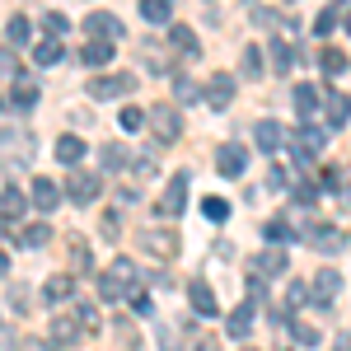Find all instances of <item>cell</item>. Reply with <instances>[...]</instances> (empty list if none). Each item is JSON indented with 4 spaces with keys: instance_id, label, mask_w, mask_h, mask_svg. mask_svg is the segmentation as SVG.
I'll list each match as a JSON object with an SVG mask.
<instances>
[{
    "instance_id": "obj_1",
    "label": "cell",
    "mask_w": 351,
    "mask_h": 351,
    "mask_svg": "<svg viewBox=\"0 0 351 351\" xmlns=\"http://www.w3.org/2000/svg\"><path fill=\"white\" fill-rule=\"evenodd\" d=\"M132 286H136V263L132 258H112V267L99 276V295L112 300V304L122 295H132Z\"/></svg>"
},
{
    "instance_id": "obj_2",
    "label": "cell",
    "mask_w": 351,
    "mask_h": 351,
    "mask_svg": "<svg viewBox=\"0 0 351 351\" xmlns=\"http://www.w3.org/2000/svg\"><path fill=\"white\" fill-rule=\"evenodd\" d=\"M145 122H150V132L160 136L164 145H173V141L183 136V122H178V108H169V104H155V108L145 112Z\"/></svg>"
},
{
    "instance_id": "obj_3",
    "label": "cell",
    "mask_w": 351,
    "mask_h": 351,
    "mask_svg": "<svg viewBox=\"0 0 351 351\" xmlns=\"http://www.w3.org/2000/svg\"><path fill=\"white\" fill-rule=\"evenodd\" d=\"M99 173H89V169H71V178H66V197L75 202V206H89V202H99Z\"/></svg>"
},
{
    "instance_id": "obj_4",
    "label": "cell",
    "mask_w": 351,
    "mask_h": 351,
    "mask_svg": "<svg viewBox=\"0 0 351 351\" xmlns=\"http://www.w3.org/2000/svg\"><path fill=\"white\" fill-rule=\"evenodd\" d=\"M84 89H89V99H99V104H104V99H122V94H132L136 80H132V75H94Z\"/></svg>"
},
{
    "instance_id": "obj_5",
    "label": "cell",
    "mask_w": 351,
    "mask_h": 351,
    "mask_svg": "<svg viewBox=\"0 0 351 351\" xmlns=\"http://www.w3.org/2000/svg\"><path fill=\"white\" fill-rule=\"evenodd\" d=\"M188 188H192L188 173H173L169 188H164V197H160V216H183V206H188Z\"/></svg>"
},
{
    "instance_id": "obj_6",
    "label": "cell",
    "mask_w": 351,
    "mask_h": 351,
    "mask_svg": "<svg viewBox=\"0 0 351 351\" xmlns=\"http://www.w3.org/2000/svg\"><path fill=\"white\" fill-rule=\"evenodd\" d=\"M188 304H192V314H202V319H216V314H220L216 291L206 286V276H192V281H188Z\"/></svg>"
},
{
    "instance_id": "obj_7",
    "label": "cell",
    "mask_w": 351,
    "mask_h": 351,
    "mask_svg": "<svg viewBox=\"0 0 351 351\" xmlns=\"http://www.w3.org/2000/svg\"><path fill=\"white\" fill-rule=\"evenodd\" d=\"M84 328L71 319V314H52V324H47V342H52L56 351H66V347H75V337H80Z\"/></svg>"
},
{
    "instance_id": "obj_8",
    "label": "cell",
    "mask_w": 351,
    "mask_h": 351,
    "mask_svg": "<svg viewBox=\"0 0 351 351\" xmlns=\"http://www.w3.org/2000/svg\"><path fill=\"white\" fill-rule=\"evenodd\" d=\"M141 248L169 263V258H178V234H173V230H145V234H141Z\"/></svg>"
},
{
    "instance_id": "obj_9",
    "label": "cell",
    "mask_w": 351,
    "mask_h": 351,
    "mask_svg": "<svg viewBox=\"0 0 351 351\" xmlns=\"http://www.w3.org/2000/svg\"><path fill=\"white\" fill-rule=\"evenodd\" d=\"M84 33H89L94 43H117V38H122V24H117L112 14L99 10V14H89V19H84Z\"/></svg>"
},
{
    "instance_id": "obj_10",
    "label": "cell",
    "mask_w": 351,
    "mask_h": 351,
    "mask_svg": "<svg viewBox=\"0 0 351 351\" xmlns=\"http://www.w3.org/2000/svg\"><path fill=\"white\" fill-rule=\"evenodd\" d=\"M337 291H342V276H337V271H332V267H324V271H319V276H314V291H309V300H314L319 309H328Z\"/></svg>"
},
{
    "instance_id": "obj_11",
    "label": "cell",
    "mask_w": 351,
    "mask_h": 351,
    "mask_svg": "<svg viewBox=\"0 0 351 351\" xmlns=\"http://www.w3.org/2000/svg\"><path fill=\"white\" fill-rule=\"evenodd\" d=\"M309 243H314L319 253H342V248H347V234H342L337 225H314V230H309Z\"/></svg>"
},
{
    "instance_id": "obj_12",
    "label": "cell",
    "mask_w": 351,
    "mask_h": 351,
    "mask_svg": "<svg viewBox=\"0 0 351 351\" xmlns=\"http://www.w3.org/2000/svg\"><path fill=\"white\" fill-rule=\"evenodd\" d=\"M206 104H211V108H230V104H234V75H225V71L211 75V84H206Z\"/></svg>"
},
{
    "instance_id": "obj_13",
    "label": "cell",
    "mask_w": 351,
    "mask_h": 351,
    "mask_svg": "<svg viewBox=\"0 0 351 351\" xmlns=\"http://www.w3.org/2000/svg\"><path fill=\"white\" fill-rule=\"evenodd\" d=\"M28 197H33L38 211H56V206H61V188H56L52 178H33V192H28Z\"/></svg>"
},
{
    "instance_id": "obj_14",
    "label": "cell",
    "mask_w": 351,
    "mask_h": 351,
    "mask_svg": "<svg viewBox=\"0 0 351 351\" xmlns=\"http://www.w3.org/2000/svg\"><path fill=\"white\" fill-rule=\"evenodd\" d=\"M216 169L225 173V178H239L243 169H248V150H243V145H225L220 160H216Z\"/></svg>"
},
{
    "instance_id": "obj_15",
    "label": "cell",
    "mask_w": 351,
    "mask_h": 351,
    "mask_svg": "<svg viewBox=\"0 0 351 351\" xmlns=\"http://www.w3.org/2000/svg\"><path fill=\"white\" fill-rule=\"evenodd\" d=\"M38 89H43L38 80L14 75V84H10V104H14V108H33V104H38Z\"/></svg>"
},
{
    "instance_id": "obj_16",
    "label": "cell",
    "mask_w": 351,
    "mask_h": 351,
    "mask_svg": "<svg viewBox=\"0 0 351 351\" xmlns=\"http://www.w3.org/2000/svg\"><path fill=\"white\" fill-rule=\"evenodd\" d=\"M253 271H267V276H281V271H286V248H281V243H271V248H263V253L253 258Z\"/></svg>"
},
{
    "instance_id": "obj_17",
    "label": "cell",
    "mask_w": 351,
    "mask_h": 351,
    "mask_svg": "<svg viewBox=\"0 0 351 351\" xmlns=\"http://www.w3.org/2000/svg\"><path fill=\"white\" fill-rule=\"evenodd\" d=\"M253 314H258V309H253V300H248V304H239V309H234V314H230V324H225V332H230V337H248V332H253Z\"/></svg>"
},
{
    "instance_id": "obj_18",
    "label": "cell",
    "mask_w": 351,
    "mask_h": 351,
    "mask_svg": "<svg viewBox=\"0 0 351 351\" xmlns=\"http://www.w3.org/2000/svg\"><path fill=\"white\" fill-rule=\"evenodd\" d=\"M56 160L66 164V169H80V160H84V141H80V136H61V141H56Z\"/></svg>"
},
{
    "instance_id": "obj_19",
    "label": "cell",
    "mask_w": 351,
    "mask_h": 351,
    "mask_svg": "<svg viewBox=\"0 0 351 351\" xmlns=\"http://www.w3.org/2000/svg\"><path fill=\"white\" fill-rule=\"evenodd\" d=\"M324 108H328V127H347V117H351V99L347 94L332 89V94L324 99Z\"/></svg>"
},
{
    "instance_id": "obj_20",
    "label": "cell",
    "mask_w": 351,
    "mask_h": 351,
    "mask_svg": "<svg viewBox=\"0 0 351 351\" xmlns=\"http://www.w3.org/2000/svg\"><path fill=\"white\" fill-rule=\"evenodd\" d=\"M169 43H173L183 56H202V43H197V33H192L188 24H173V28H169Z\"/></svg>"
},
{
    "instance_id": "obj_21",
    "label": "cell",
    "mask_w": 351,
    "mask_h": 351,
    "mask_svg": "<svg viewBox=\"0 0 351 351\" xmlns=\"http://www.w3.org/2000/svg\"><path fill=\"white\" fill-rule=\"evenodd\" d=\"M253 141H258L263 150H281V145H286V132H281V122H258V127H253Z\"/></svg>"
},
{
    "instance_id": "obj_22",
    "label": "cell",
    "mask_w": 351,
    "mask_h": 351,
    "mask_svg": "<svg viewBox=\"0 0 351 351\" xmlns=\"http://www.w3.org/2000/svg\"><path fill=\"white\" fill-rule=\"evenodd\" d=\"M271 71H276V75H286V71H291V61H295V47H291V38H271Z\"/></svg>"
},
{
    "instance_id": "obj_23",
    "label": "cell",
    "mask_w": 351,
    "mask_h": 351,
    "mask_svg": "<svg viewBox=\"0 0 351 351\" xmlns=\"http://www.w3.org/2000/svg\"><path fill=\"white\" fill-rule=\"evenodd\" d=\"M24 211H28V202H24V192H19V188L0 192V220H19Z\"/></svg>"
},
{
    "instance_id": "obj_24",
    "label": "cell",
    "mask_w": 351,
    "mask_h": 351,
    "mask_svg": "<svg viewBox=\"0 0 351 351\" xmlns=\"http://www.w3.org/2000/svg\"><path fill=\"white\" fill-rule=\"evenodd\" d=\"M324 141H328V132H324V127H314V122H304V127L295 132V145H300V150H309V155H319Z\"/></svg>"
},
{
    "instance_id": "obj_25",
    "label": "cell",
    "mask_w": 351,
    "mask_h": 351,
    "mask_svg": "<svg viewBox=\"0 0 351 351\" xmlns=\"http://www.w3.org/2000/svg\"><path fill=\"white\" fill-rule=\"evenodd\" d=\"M75 295V276H52L47 286H43V300L47 304H61V300H71Z\"/></svg>"
},
{
    "instance_id": "obj_26",
    "label": "cell",
    "mask_w": 351,
    "mask_h": 351,
    "mask_svg": "<svg viewBox=\"0 0 351 351\" xmlns=\"http://www.w3.org/2000/svg\"><path fill=\"white\" fill-rule=\"evenodd\" d=\"M80 61H84V66H108V61H112V43H84Z\"/></svg>"
},
{
    "instance_id": "obj_27",
    "label": "cell",
    "mask_w": 351,
    "mask_h": 351,
    "mask_svg": "<svg viewBox=\"0 0 351 351\" xmlns=\"http://www.w3.org/2000/svg\"><path fill=\"white\" fill-rule=\"evenodd\" d=\"M263 66H267V61H263V47H243V56H239V71L248 75V80H258V75H263Z\"/></svg>"
},
{
    "instance_id": "obj_28",
    "label": "cell",
    "mask_w": 351,
    "mask_h": 351,
    "mask_svg": "<svg viewBox=\"0 0 351 351\" xmlns=\"http://www.w3.org/2000/svg\"><path fill=\"white\" fill-rule=\"evenodd\" d=\"M319 66H324V75H342L347 71V56L337 52V47H319Z\"/></svg>"
},
{
    "instance_id": "obj_29",
    "label": "cell",
    "mask_w": 351,
    "mask_h": 351,
    "mask_svg": "<svg viewBox=\"0 0 351 351\" xmlns=\"http://www.w3.org/2000/svg\"><path fill=\"white\" fill-rule=\"evenodd\" d=\"M99 160H104V169H108V173H122V169H127V150H122V145H104V150H99Z\"/></svg>"
},
{
    "instance_id": "obj_30",
    "label": "cell",
    "mask_w": 351,
    "mask_h": 351,
    "mask_svg": "<svg viewBox=\"0 0 351 351\" xmlns=\"http://www.w3.org/2000/svg\"><path fill=\"white\" fill-rule=\"evenodd\" d=\"M61 43H56V38H47V43H38V47H33V61H38V66H56V61H61Z\"/></svg>"
},
{
    "instance_id": "obj_31",
    "label": "cell",
    "mask_w": 351,
    "mask_h": 351,
    "mask_svg": "<svg viewBox=\"0 0 351 351\" xmlns=\"http://www.w3.org/2000/svg\"><path fill=\"white\" fill-rule=\"evenodd\" d=\"M47 239H52V230H47V225H24V234H19L24 248H47Z\"/></svg>"
},
{
    "instance_id": "obj_32",
    "label": "cell",
    "mask_w": 351,
    "mask_h": 351,
    "mask_svg": "<svg viewBox=\"0 0 351 351\" xmlns=\"http://www.w3.org/2000/svg\"><path fill=\"white\" fill-rule=\"evenodd\" d=\"M145 24H169V0H141Z\"/></svg>"
},
{
    "instance_id": "obj_33",
    "label": "cell",
    "mask_w": 351,
    "mask_h": 351,
    "mask_svg": "<svg viewBox=\"0 0 351 351\" xmlns=\"http://www.w3.org/2000/svg\"><path fill=\"white\" fill-rule=\"evenodd\" d=\"M319 108V89L314 84H300L295 89V112H314Z\"/></svg>"
},
{
    "instance_id": "obj_34",
    "label": "cell",
    "mask_w": 351,
    "mask_h": 351,
    "mask_svg": "<svg viewBox=\"0 0 351 351\" xmlns=\"http://www.w3.org/2000/svg\"><path fill=\"white\" fill-rule=\"evenodd\" d=\"M5 38H10V43H28V38H33V24H28L24 14H14L10 28H5Z\"/></svg>"
},
{
    "instance_id": "obj_35",
    "label": "cell",
    "mask_w": 351,
    "mask_h": 351,
    "mask_svg": "<svg viewBox=\"0 0 351 351\" xmlns=\"http://www.w3.org/2000/svg\"><path fill=\"white\" fill-rule=\"evenodd\" d=\"M202 216H206V220H225V216H230V202H220V197H206V202H202Z\"/></svg>"
},
{
    "instance_id": "obj_36",
    "label": "cell",
    "mask_w": 351,
    "mask_h": 351,
    "mask_svg": "<svg viewBox=\"0 0 351 351\" xmlns=\"http://www.w3.org/2000/svg\"><path fill=\"white\" fill-rule=\"evenodd\" d=\"M291 332H295L300 347H319V328L314 324H291Z\"/></svg>"
},
{
    "instance_id": "obj_37",
    "label": "cell",
    "mask_w": 351,
    "mask_h": 351,
    "mask_svg": "<svg viewBox=\"0 0 351 351\" xmlns=\"http://www.w3.org/2000/svg\"><path fill=\"white\" fill-rule=\"evenodd\" d=\"M263 234H267L271 243H286V239H291V225H286V220H267V225H263Z\"/></svg>"
},
{
    "instance_id": "obj_38",
    "label": "cell",
    "mask_w": 351,
    "mask_h": 351,
    "mask_svg": "<svg viewBox=\"0 0 351 351\" xmlns=\"http://www.w3.org/2000/svg\"><path fill=\"white\" fill-rule=\"evenodd\" d=\"M173 94H178V104H197V99H202V89H197L188 75H178V89H173Z\"/></svg>"
},
{
    "instance_id": "obj_39",
    "label": "cell",
    "mask_w": 351,
    "mask_h": 351,
    "mask_svg": "<svg viewBox=\"0 0 351 351\" xmlns=\"http://www.w3.org/2000/svg\"><path fill=\"white\" fill-rule=\"evenodd\" d=\"M332 28H337V5H332V10H324V14L314 19V33H319V38H328Z\"/></svg>"
},
{
    "instance_id": "obj_40",
    "label": "cell",
    "mask_w": 351,
    "mask_h": 351,
    "mask_svg": "<svg viewBox=\"0 0 351 351\" xmlns=\"http://www.w3.org/2000/svg\"><path fill=\"white\" fill-rule=\"evenodd\" d=\"M141 122H145L141 108H122V127H127V132H141Z\"/></svg>"
},
{
    "instance_id": "obj_41",
    "label": "cell",
    "mask_w": 351,
    "mask_h": 351,
    "mask_svg": "<svg viewBox=\"0 0 351 351\" xmlns=\"http://www.w3.org/2000/svg\"><path fill=\"white\" fill-rule=\"evenodd\" d=\"M337 188H342V206H351V164L337 173Z\"/></svg>"
},
{
    "instance_id": "obj_42",
    "label": "cell",
    "mask_w": 351,
    "mask_h": 351,
    "mask_svg": "<svg viewBox=\"0 0 351 351\" xmlns=\"http://www.w3.org/2000/svg\"><path fill=\"white\" fill-rule=\"evenodd\" d=\"M295 202L300 206H314V183H295Z\"/></svg>"
},
{
    "instance_id": "obj_43",
    "label": "cell",
    "mask_w": 351,
    "mask_h": 351,
    "mask_svg": "<svg viewBox=\"0 0 351 351\" xmlns=\"http://www.w3.org/2000/svg\"><path fill=\"white\" fill-rule=\"evenodd\" d=\"M71 263H75V271L89 267V248H84V243H75V248H71Z\"/></svg>"
},
{
    "instance_id": "obj_44",
    "label": "cell",
    "mask_w": 351,
    "mask_h": 351,
    "mask_svg": "<svg viewBox=\"0 0 351 351\" xmlns=\"http://www.w3.org/2000/svg\"><path fill=\"white\" fill-rule=\"evenodd\" d=\"M132 304H136V314H150V295L141 286H132Z\"/></svg>"
},
{
    "instance_id": "obj_45",
    "label": "cell",
    "mask_w": 351,
    "mask_h": 351,
    "mask_svg": "<svg viewBox=\"0 0 351 351\" xmlns=\"http://www.w3.org/2000/svg\"><path fill=\"white\" fill-rule=\"evenodd\" d=\"M286 300H291L295 309H300V304H309V286H300V281H295V286H291V295H286Z\"/></svg>"
},
{
    "instance_id": "obj_46",
    "label": "cell",
    "mask_w": 351,
    "mask_h": 351,
    "mask_svg": "<svg viewBox=\"0 0 351 351\" xmlns=\"http://www.w3.org/2000/svg\"><path fill=\"white\" fill-rule=\"evenodd\" d=\"M99 230H104V234H112V239H117V230H122V220H117V216H112V211H108V216L99 220Z\"/></svg>"
},
{
    "instance_id": "obj_47",
    "label": "cell",
    "mask_w": 351,
    "mask_h": 351,
    "mask_svg": "<svg viewBox=\"0 0 351 351\" xmlns=\"http://www.w3.org/2000/svg\"><path fill=\"white\" fill-rule=\"evenodd\" d=\"M43 24H47V33H66V19H61L56 10H52V14H43Z\"/></svg>"
},
{
    "instance_id": "obj_48",
    "label": "cell",
    "mask_w": 351,
    "mask_h": 351,
    "mask_svg": "<svg viewBox=\"0 0 351 351\" xmlns=\"http://www.w3.org/2000/svg\"><path fill=\"white\" fill-rule=\"evenodd\" d=\"M10 304H14V309H24V304H28V291H24V286H10Z\"/></svg>"
},
{
    "instance_id": "obj_49",
    "label": "cell",
    "mask_w": 351,
    "mask_h": 351,
    "mask_svg": "<svg viewBox=\"0 0 351 351\" xmlns=\"http://www.w3.org/2000/svg\"><path fill=\"white\" fill-rule=\"evenodd\" d=\"M75 314H80V328H94V324H99V319H94V304H80Z\"/></svg>"
},
{
    "instance_id": "obj_50",
    "label": "cell",
    "mask_w": 351,
    "mask_h": 351,
    "mask_svg": "<svg viewBox=\"0 0 351 351\" xmlns=\"http://www.w3.org/2000/svg\"><path fill=\"white\" fill-rule=\"evenodd\" d=\"M267 188H286V169H267Z\"/></svg>"
},
{
    "instance_id": "obj_51",
    "label": "cell",
    "mask_w": 351,
    "mask_h": 351,
    "mask_svg": "<svg viewBox=\"0 0 351 351\" xmlns=\"http://www.w3.org/2000/svg\"><path fill=\"white\" fill-rule=\"evenodd\" d=\"M0 75H14V56L0 47Z\"/></svg>"
},
{
    "instance_id": "obj_52",
    "label": "cell",
    "mask_w": 351,
    "mask_h": 351,
    "mask_svg": "<svg viewBox=\"0 0 351 351\" xmlns=\"http://www.w3.org/2000/svg\"><path fill=\"white\" fill-rule=\"evenodd\" d=\"M332 351H351V332H337V342H332Z\"/></svg>"
},
{
    "instance_id": "obj_53",
    "label": "cell",
    "mask_w": 351,
    "mask_h": 351,
    "mask_svg": "<svg viewBox=\"0 0 351 351\" xmlns=\"http://www.w3.org/2000/svg\"><path fill=\"white\" fill-rule=\"evenodd\" d=\"M197 351H216V337H197Z\"/></svg>"
},
{
    "instance_id": "obj_54",
    "label": "cell",
    "mask_w": 351,
    "mask_h": 351,
    "mask_svg": "<svg viewBox=\"0 0 351 351\" xmlns=\"http://www.w3.org/2000/svg\"><path fill=\"white\" fill-rule=\"evenodd\" d=\"M5 271H10V258H5V253H0V276H5Z\"/></svg>"
},
{
    "instance_id": "obj_55",
    "label": "cell",
    "mask_w": 351,
    "mask_h": 351,
    "mask_svg": "<svg viewBox=\"0 0 351 351\" xmlns=\"http://www.w3.org/2000/svg\"><path fill=\"white\" fill-rule=\"evenodd\" d=\"M342 24H347V33H351V10H347V19H342Z\"/></svg>"
},
{
    "instance_id": "obj_56",
    "label": "cell",
    "mask_w": 351,
    "mask_h": 351,
    "mask_svg": "<svg viewBox=\"0 0 351 351\" xmlns=\"http://www.w3.org/2000/svg\"><path fill=\"white\" fill-rule=\"evenodd\" d=\"M332 5H342V0H332Z\"/></svg>"
},
{
    "instance_id": "obj_57",
    "label": "cell",
    "mask_w": 351,
    "mask_h": 351,
    "mask_svg": "<svg viewBox=\"0 0 351 351\" xmlns=\"http://www.w3.org/2000/svg\"><path fill=\"white\" fill-rule=\"evenodd\" d=\"M0 104H5V99H0Z\"/></svg>"
}]
</instances>
